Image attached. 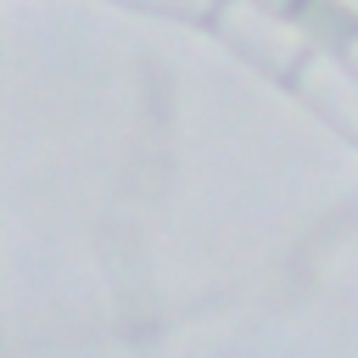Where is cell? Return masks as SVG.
<instances>
[{
	"label": "cell",
	"mask_w": 358,
	"mask_h": 358,
	"mask_svg": "<svg viewBox=\"0 0 358 358\" xmlns=\"http://www.w3.org/2000/svg\"><path fill=\"white\" fill-rule=\"evenodd\" d=\"M145 6H168V11H201L207 0H145Z\"/></svg>",
	"instance_id": "1"
},
{
	"label": "cell",
	"mask_w": 358,
	"mask_h": 358,
	"mask_svg": "<svg viewBox=\"0 0 358 358\" xmlns=\"http://www.w3.org/2000/svg\"><path fill=\"white\" fill-rule=\"evenodd\" d=\"M341 56H347V62H352V67H358V34H352V39H347V45H341Z\"/></svg>",
	"instance_id": "2"
}]
</instances>
